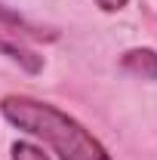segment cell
I'll use <instances>...</instances> for the list:
<instances>
[{"label": "cell", "mask_w": 157, "mask_h": 160, "mask_svg": "<svg viewBox=\"0 0 157 160\" xmlns=\"http://www.w3.org/2000/svg\"><path fill=\"white\" fill-rule=\"evenodd\" d=\"M0 111L19 129L43 139L59 154V160H111L108 151L102 148V142L89 129H83L74 117L59 111L56 105L25 99V96H6Z\"/></svg>", "instance_id": "obj_1"}, {"label": "cell", "mask_w": 157, "mask_h": 160, "mask_svg": "<svg viewBox=\"0 0 157 160\" xmlns=\"http://www.w3.org/2000/svg\"><path fill=\"white\" fill-rule=\"evenodd\" d=\"M13 160H49V157L31 142H16L13 145Z\"/></svg>", "instance_id": "obj_5"}, {"label": "cell", "mask_w": 157, "mask_h": 160, "mask_svg": "<svg viewBox=\"0 0 157 160\" xmlns=\"http://www.w3.org/2000/svg\"><path fill=\"white\" fill-rule=\"evenodd\" d=\"M0 28H3V31L9 28V31H25V34H40V31H34V28H31L28 22L22 19L19 12H9V9H6L3 3H0Z\"/></svg>", "instance_id": "obj_4"}, {"label": "cell", "mask_w": 157, "mask_h": 160, "mask_svg": "<svg viewBox=\"0 0 157 160\" xmlns=\"http://www.w3.org/2000/svg\"><path fill=\"white\" fill-rule=\"evenodd\" d=\"M9 31H3L0 28V56H6V59H13V62H19L25 71H31V74H37L40 68H43V62H40V56H34L28 46H22V43H16V40H9L6 37Z\"/></svg>", "instance_id": "obj_2"}, {"label": "cell", "mask_w": 157, "mask_h": 160, "mask_svg": "<svg viewBox=\"0 0 157 160\" xmlns=\"http://www.w3.org/2000/svg\"><path fill=\"white\" fill-rule=\"evenodd\" d=\"M123 68L136 77L157 80V52L154 49H129L123 56Z\"/></svg>", "instance_id": "obj_3"}, {"label": "cell", "mask_w": 157, "mask_h": 160, "mask_svg": "<svg viewBox=\"0 0 157 160\" xmlns=\"http://www.w3.org/2000/svg\"><path fill=\"white\" fill-rule=\"evenodd\" d=\"M99 9H105V12H120L123 6H126V0H96Z\"/></svg>", "instance_id": "obj_6"}]
</instances>
